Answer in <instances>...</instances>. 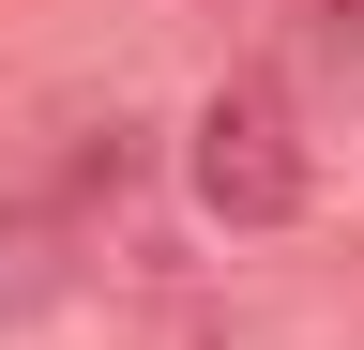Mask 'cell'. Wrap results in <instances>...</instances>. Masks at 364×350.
Returning <instances> with one entry per match:
<instances>
[{"instance_id": "1", "label": "cell", "mask_w": 364, "mask_h": 350, "mask_svg": "<svg viewBox=\"0 0 364 350\" xmlns=\"http://www.w3.org/2000/svg\"><path fill=\"white\" fill-rule=\"evenodd\" d=\"M182 198L213 213V229H289V213L318 198V153H304V107L273 92V76H213L198 122H182Z\"/></svg>"}, {"instance_id": "2", "label": "cell", "mask_w": 364, "mask_h": 350, "mask_svg": "<svg viewBox=\"0 0 364 350\" xmlns=\"http://www.w3.org/2000/svg\"><path fill=\"white\" fill-rule=\"evenodd\" d=\"M31 304H61V229H46V213H0V335H16Z\"/></svg>"}, {"instance_id": "3", "label": "cell", "mask_w": 364, "mask_h": 350, "mask_svg": "<svg viewBox=\"0 0 364 350\" xmlns=\"http://www.w3.org/2000/svg\"><path fill=\"white\" fill-rule=\"evenodd\" d=\"M304 16H318V31H364V0H304Z\"/></svg>"}]
</instances>
